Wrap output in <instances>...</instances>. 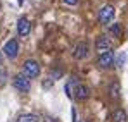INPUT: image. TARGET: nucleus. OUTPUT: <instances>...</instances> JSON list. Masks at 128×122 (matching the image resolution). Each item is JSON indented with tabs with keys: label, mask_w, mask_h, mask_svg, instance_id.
Wrapping results in <instances>:
<instances>
[{
	"label": "nucleus",
	"mask_w": 128,
	"mask_h": 122,
	"mask_svg": "<svg viewBox=\"0 0 128 122\" xmlns=\"http://www.w3.org/2000/svg\"><path fill=\"white\" fill-rule=\"evenodd\" d=\"M22 74L26 78H30V79L38 78L40 76V64L36 60H33V59H28L24 62V65H22Z\"/></svg>",
	"instance_id": "obj_1"
},
{
	"label": "nucleus",
	"mask_w": 128,
	"mask_h": 122,
	"mask_svg": "<svg viewBox=\"0 0 128 122\" xmlns=\"http://www.w3.org/2000/svg\"><path fill=\"white\" fill-rule=\"evenodd\" d=\"M71 84H73V96H74L76 100L83 102V100H86V98L90 96V89H88V86H86V84H82V82H78V81H76V78H73Z\"/></svg>",
	"instance_id": "obj_2"
},
{
	"label": "nucleus",
	"mask_w": 128,
	"mask_h": 122,
	"mask_svg": "<svg viewBox=\"0 0 128 122\" xmlns=\"http://www.w3.org/2000/svg\"><path fill=\"white\" fill-rule=\"evenodd\" d=\"M12 84H14V88H16L18 91H21V93H28V91L31 89V79L26 78L24 74H18V76H14Z\"/></svg>",
	"instance_id": "obj_3"
},
{
	"label": "nucleus",
	"mask_w": 128,
	"mask_h": 122,
	"mask_svg": "<svg viewBox=\"0 0 128 122\" xmlns=\"http://www.w3.org/2000/svg\"><path fill=\"white\" fill-rule=\"evenodd\" d=\"M114 14H116V9L112 5H104L99 10V19L102 24H109V22L114 21Z\"/></svg>",
	"instance_id": "obj_4"
},
{
	"label": "nucleus",
	"mask_w": 128,
	"mask_h": 122,
	"mask_svg": "<svg viewBox=\"0 0 128 122\" xmlns=\"http://www.w3.org/2000/svg\"><path fill=\"white\" fill-rule=\"evenodd\" d=\"M95 48H97L99 55H102V53H106V52H111V48H112V41H111L109 36L102 35V36H99V38L95 40Z\"/></svg>",
	"instance_id": "obj_5"
},
{
	"label": "nucleus",
	"mask_w": 128,
	"mask_h": 122,
	"mask_svg": "<svg viewBox=\"0 0 128 122\" xmlns=\"http://www.w3.org/2000/svg\"><path fill=\"white\" fill-rule=\"evenodd\" d=\"M4 53H5V57L7 59H16L18 57V53H19V43L18 40H9L5 43V46H4Z\"/></svg>",
	"instance_id": "obj_6"
},
{
	"label": "nucleus",
	"mask_w": 128,
	"mask_h": 122,
	"mask_svg": "<svg viewBox=\"0 0 128 122\" xmlns=\"http://www.w3.org/2000/svg\"><path fill=\"white\" fill-rule=\"evenodd\" d=\"M99 67H102V69H109V67H112V65H116V55L112 53V52H106V53H102V55H99Z\"/></svg>",
	"instance_id": "obj_7"
},
{
	"label": "nucleus",
	"mask_w": 128,
	"mask_h": 122,
	"mask_svg": "<svg viewBox=\"0 0 128 122\" xmlns=\"http://www.w3.org/2000/svg\"><path fill=\"white\" fill-rule=\"evenodd\" d=\"M88 52H90L88 43H86V41H80V43L74 46L73 57H74L76 60H83V59H86V57H88Z\"/></svg>",
	"instance_id": "obj_8"
},
{
	"label": "nucleus",
	"mask_w": 128,
	"mask_h": 122,
	"mask_svg": "<svg viewBox=\"0 0 128 122\" xmlns=\"http://www.w3.org/2000/svg\"><path fill=\"white\" fill-rule=\"evenodd\" d=\"M30 31H31V22H30V19L24 17V16L19 17V21H18V35L19 36H28Z\"/></svg>",
	"instance_id": "obj_9"
},
{
	"label": "nucleus",
	"mask_w": 128,
	"mask_h": 122,
	"mask_svg": "<svg viewBox=\"0 0 128 122\" xmlns=\"http://www.w3.org/2000/svg\"><path fill=\"white\" fill-rule=\"evenodd\" d=\"M112 121L114 122H126L128 121V115L123 108H116L114 114H112Z\"/></svg>",
	"instance_id": "obj_10"
},
{
	"label": "nucleus",
	"mask_w": 128,
	"mask_h": 122,
	"mask_svg": "<svg viewBox=\"0 0 128 122\" xmlns=\"http://www.w3.org/2000/svg\"><path fill=\"white\" fill-rule=\"evenodd\" d=\"M120 89H121V86H120V82H111V86H109V96L111 98H114V100H120Z\"/></svg>",
	"instance_id": "obj_11"
},
{
	"label": "nucleus",
	"mask_w": 128,
	"mask_h": 122,
	"mask_svg": "<svg viewBox=\"0 0 128 122\" xmlns=\"http://www.w3.org/2000/svg\"><path fill=\"white\" fill-rule=\"evenodd\" d=\"M111 35H112L114 38H120V40H121V38H123V26L118 24V22L112 24V26H111Z\"/></svg>",
	"instance_id": "obj_12"
},
{
	"label": "nucleus",
	"mask_w": 128,
	"mask_h": 122,
	"mask_svg": "<svg viewBox=\"0 0 128 122\" xmlns=\"http://www.w3.org/2000/svg\"><path fill=\"white\" fill-rule=\"evenodd\" d=\"M16 122H40V119H38L35 114H24V115H21Z\"/></svg>",
	"instance_id": "obj_13"
},
{
	"label": "nucleus",
	"mask_w": 128,
	"mask_h": 122,
	"mask_svg": "<svg viewBox=\"0 0 128 122\" xmlns=\"http://www.w3.org/2000/svg\"><path fill=\"white\" fill-rule=\"evenodd\" d=\"M125 62H126V53H125V52H120V55L116 57V65H118V69H123V67H125Z\"/></svg>",
	"instance_id": "obj_14"
},
{
	"label": "nucleus",
	"mask_w": 128,
	"mask_h": 122,
	"mask_svg": "<svg viewBox=\"0 0 128 122\" xmlns=\"http://www.w3.org/2000/svg\"><path fill=\"white\" fill-rule=\"evenodd\" d=\"M61 76H62V71H61V69H56V71H52V76H50V79H54V81H56V79H59Z\"/></svg>",
	"instance_id": "obj_15"
},
{
	"label": "nucleus",
	"mask_w": 128,
	"mask_h": 122,
	"mask_svg": "<svg viewBox=\"0 0 128 122\" xmlns=\"http://www.w3.org/2000/svg\"><path fill=\"white\" fill-rule=\"evenodd\" d=\"M5 81H7V71L0 69V86H2V84H5Z\"/></svg>",
	"instance_id": "obj_16"
},
{
	"label": "nucleus",
	"mask_w": 128,
	"mask_h": 122,
	"mask_svg": "<svg viewBox=\"0 0 128 122\" xmlns=\"http://www.w3.org/2000/svg\"><path fill=\"white\" fill-rule=\"evenodd\" d=\"M52 81H54V79H50V78H48L47 81L42 82V86H43V88H50V86H52Z\"/></svg>",
	"instance_id": "obj_17"
},
{
	"label": "nucleus",
	"mask_w": 128,
	"mask_h": 122,
	"mask_svg": "<svg viewBox=\"0 0 128 122\" xmlns=\"http://www.w3.org/2000/svg\"><path fill=\"white\" fill-rule=\"evenodd\" d=\"M64 3H68V5H76L78 3V0H62Z\"/></svg>",
	"instance_id": "obj_18"
},
{
	"label": "nucleus",
	"mask_w": 128,
	"mask_h": 122,
	"mask_svg": "<svg viewBox=\"0 0 128 122\" xmlns=\"http://www.w3.org/2000/svg\"><path fill=\"white\" fill-rule=\"evenodd\" d=\"M82 122H86V121H82Z\"/></svg>",
	"instance_id": "obj_19"
}]
</instances>
